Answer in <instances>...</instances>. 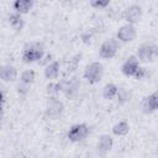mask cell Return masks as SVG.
<instances>
[{
  "instance_id": "8fae6325",
  "label": "cell",
  "mask_w": 158,
  "mask_h": 158,
  "mask_svg": "<svg viewBox=\"0 0 158 158\" xmlns=\"http://www.w3.org/2000/svg\"><path fill=\"white\" fill-rule=\"evenodd\" d=\"M17 78V69L11 64H0V79L2 81L10 83L16 80Z\"/></svg>"
},
{
  "instance_id": "6da1fadb",
  "label": "cell",
  "mask_w": 158,
  "mask_h": 158,
  "mask_svg": "<svg viewBox=\"0 0 158 158\" xmlns=\"http://www.w3.org/2000/svg\"><path fill=\"white\" fill-rule=\"evenodd\" d=\"M44 56V46L40 42H27L22 49V60L25 63H33L42 59Z\"/></svg>"
},
{
  "instance_id": "2e32d148",
  "label": "cell",
  "mask_w": 158,
  "mask_h": 158,
  "mask_svg": "<svg viewBox=\"0 0 158 158\" xmlns=\"http://www.w3.org/2000/svg\"><path fill=\"white\" fill-rule=\"evenodd\" d=\"M112 133L115 136H118V137H123L126 136L128 132H130V125L127 121H118L117 123H115L111 128Z\"/></svg>"
},
{
  "instance_id": "ffe728a7",
  "label": "cell",
  "mask_w": 158,
  "mask_h": 158,
  "mask_svg": "<svg viewBox=\"0 0 158 158\" xmlns=\"http://www.w3.org/2000/svg\"><path fill=\"white\" fill-rule=\"evenodd\" d=\"M110 1L111 0H89V2H90V5H91V7H94V9H105V7H107L109 5H110Z\"/></svg>"
},
{
  "instance_id": "4fadbf2b",
  "label": "cell",
  "mask_w": 158,
  "mask_h": 158,
  "mask_svg": "<svg viewBox=\"0 0 158 158\" xmlns=\"http://www.w3.org/2000/svg\"><path fill=\"white\" fill-rule=\"evenodd\" d=\"M59 72H60V64L58 60H53L44 67V77L48 80L57 79L59 75Z\"/></svg>"
},
{
  "instance_id": "7402d4cb",
  "label": "cell",
  "mask_w": 158,
  "mask_h": 158,
  "mask_svg": "<svg viewBox=\"0 0 158 158\" xmlns=\"http://www.w3.org/2000/svg\"><path fill=\"white\" fill-rule=\"evenodd\" d=\"M4 104V95H2V93L0 91V105H2Z\"/></svg>"
},
{
  "instance_id": "9a60e30c",
  "label": "cell",
  "mask_w": 158,
  "mask_h": 158,
  "mask_svg": "<svg viewBox=\"0 0 158 158\" xmlns=\"http://www.w3.org/2000/svg\"><path fill=\"white\" fill-rule=\"evenodd\" d=\"M14 10L21 15L28 14L33 6V0H15L14 1Z\"/></svg>"
},
{
  "instance_id": "44dd1931",
  "label": "cell",
  "mask_w": 158,
  "mask_h": 158,
  "mask_svg": "<svg viewBox=\"0 0 158 158\" xmlns=\"http://www.w3.org/2000/svg\"><path fill=\"white\" fill-rule=\"evenodd\" d=\"M130 96H131V94H130V93H127L123 88H118V91H117L116 98H117V99H120V101H121V102H123V101H130Z\"/></svg>"
},
{
  "instance_id": "277c9868",
  "label": "cell",
  "mask_w": 158,
  "mask_h": 158,
  "mask_svg": "<svg viewBox=\"0 0 158 158\" xmlns=\"http://www.w3.org/2000/svg\"><path fill=\"white\" fill-rule=\"evenodd\" d=\"M118 49H120V42L114 37L107 38L101 43L99 48V57L101 59H111L116 56Z\"/></svg>"
},
{
  "instance_id": "5bb4252c",
  "label": "cell",
  "mask_w": 158,
  "mask_h": 158,
  "mask_svg": "<svg viewBox=\"0 0 158 158\" xmlns=\"http://www.w3.org/2000/svg\"><path fill=\"white\" fill-rule=\"evenodd\" d=\"M7 22H9V25H10L15 31H17V32L22 31V28H23V26H25V20L22 19L21 14H19V12L10 14L9 17H7Z\"/></svg>"
},
{
  "instance_id": "5b68a950",
  "label": "cell",
  "mask_w": 158,
  "mask_h": 158,
  "mask_svg": "<svg viewBox=\"0 0 158 158\" xmlns=\"http://www.w3.org/2000/svg\"><path fill=\"white\" fill-rule=\"evenodd\" d=\"M63 111H64V105L59 99H57L54 96H49L47 99L46 111H44L47 117H49L52 120H57V118H59L62 116Z\"/></svg>"
},
{
  "instance_id": "9c48e42d",
  "label": "cell",
  "mask_w": 158,
  "mask_h": 158,
  "mask_svg": "<svg viewBox=\"0 0 158 158\" xmlns=\"http://www.w3.org/2000/svg\"><path fill=\"white\" fill-rule=\"evenodd\" d=\"M141 111L146 115H149V114H153L154 111H157L158 109V96H157V93H152L151 95L148 96H144L141 101Z\"/></svg>"
},
{
  "instance_id": "7c38bea8",
  "label": "cell",
  "mask_w": 158,
  "mask_h": 158,
  "mask_svg": "<svg viewBox=\"0 0 158 158\" xmlns=\"http://www.w3.org/2000/svg\"><path fill=\"white\" fill-rule=\"evenodd\" d=\"M114 146V139L110 135H101L96 143V149L100 154H106L111 151Z\"/></svg>"
},
{
  "instance_id": "e0dca14e",
  "label": "cell",
  "mask_w": 158,
  "mask_h": 158,
  "mask_svg": "<svg viewBox=\"0 0 158 158\" xmlns=\"http://www.w3.org/2000/svg\"><path fill=\"white\" fill-rule=\"evenodd\" d=\"M117 91H118V86L115 85L114 83H109L102 89V98L105 100H112L116 98Z\"/></svg>"
},
{
  "instance_id": "ac0fdd59",
  "label": "cell",
  "mask_w": 158,
  "mask_h": 158,
  "mask_svg": "<svg viewBox=\"0 0 158 158\" xmlns=\"http://www.w3.org/2000/svg\"><path fill=\"white\" fill-rule=\"evenodd\" d=\"M35 79H36V73L33 69H26L20 75V81L26 85H31L35 81Z\"/></svg>"
},
{
  "instance_id": "603a6c76",
  "label": "cell",
  "mask_w": 158,
  "mask_h": 158,
  "mask_svg": "<svg viewBox=\"0 0 158 158\" xmlns=\"http://www.w3.org/2000/svg\"><path fill=\"white\" fill-rule=\"evenodd\" d=\"M1 114H2V105H0V116H1Z\"/></svg>"
},
{
  "instance_id": "30bf717a",
  "label": "cell",
  "mask_w": 158,
  "mask_h": 158,
  "mask_svg": "<svg viewBox=\"0 0 158 158\" xmlns=\"http://www.w3.org/2000/svg\"><path fill=\"white\" fill-rule=\"evenodd\" d=\"M139 69V60L136 56H130L121 65V72L126 77H135Z\"/></svg>"
},
{
  "instance_id": "52a82bcc",
  "label": "cell",
  "mask_w": 158,
  "mask_h": 158,
  "mask_svg": "<svg viewBox=\"0 0 158 158\" xmlns=\"http://www.w3.org/2000/svg\"><path fill=\"white\" fill-rule=\"evenodd\" d=\"M137 37V28L132 23H125L116 31V40L122 43H128L136 40Z\"/></svg>"
},
{
  "instance_id": "8992f818",
  "label": "cell",
  "mask_w": 158,
  "mask_h": 158,
  "mask_svg": "<svg viewBox=\"0 0 158 158\" xmlns=\"http://www.w3.org/2000/svg\"><path fill=\"white\" fill-rule=\"evenodd\" d=\"M89 135V127L86 123H75L70 126V128L67 132V137L70 142H81L84 141Z\"/></svg>"
},
{
  "instance_id": "3957f363",
  "label": "cell",
  "mask_w": 158,
  "mask_h": 158,
  "mask_svg": "<svg viewBox=\"0 0 158 158\" xmlns=\"http://www.w3.org/2000/svg\"><path fill=\"white\" fill-rule=\"evenodd\" d=\"M158 56V48L156 44L153 43H143L139 46L138 51H137V58L141 63H152L154 62V59Z\"/></svg>"
},
{
  "instance_id": "ba28073f",
  "label": "cell",
  "mask_w": 158,
  "mask_h": 158,
  "mask_svg": "<svg viewBox=\"0 0 158 158\" xmlns=\"http://www.w3.org/2000/svg\"><path fill=\"white\" fill-rule=\"evenodd\" d=\"M143 15V10L139 5H131L128 7H126L122 12V19L127 22V23H137L141 21Z\"/></svg>"
},
{
  "instance_id": "d6986e66",
  "label": "cell",
  "mask_w": 158,
  "mask_h": 158,
  "mask_svg": "<svg viewBox=\"0 0 158 158\" xmlns=\"http://www.w3.org/2000/svg\"><path fill=\"white\" fill-rule=\"evenodd\" d=\"M62 89H63V80L62 81H56V83H49L47 85V93L52 94V95H56V94L60 93Z\"/></svg>"
},
{
  "instance_id": "7a4b0ae2",
  "label": "cell",
  "mask_w": 158,
  "mask_h": 158,
  "mask_svg": "<svg viewBox=\"0 0 158 158\" xmlns=\"http://www.w3.org/2000/svg\"><path fill=\"white\" fill-rule=\"evenodd\" d=\"M104 75V67L100 62H91L90 64H88L84 69V79H86V81L89 84H96L102 79Z\"/></svg>"
}]
</instances>
